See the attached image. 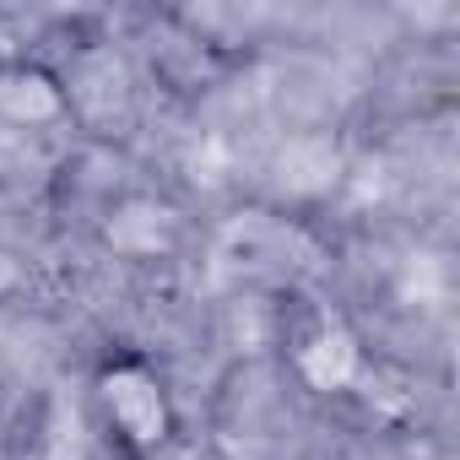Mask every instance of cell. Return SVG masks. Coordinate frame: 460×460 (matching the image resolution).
<instances>
[{
    "mask_svg": "<svg viewBox=\"0 0 460 460\" xmlns=\"http://www.w3.org/2000/svg\"><path fill=\"white\" fill-rule=\"evenodd\" d=\"M98 411H103V422H109V438L119 444V449H130V455H152L157 444H168V433H173V406H168V395H163V379L146 368V363H136V358H125V363H109L103 374H98Z\"/></svg>",
    "mask_w": 460,
    "mask_h": 460,
    "instance_id": "6da1fadb",
    "label": "cell"
}]
</instances>
